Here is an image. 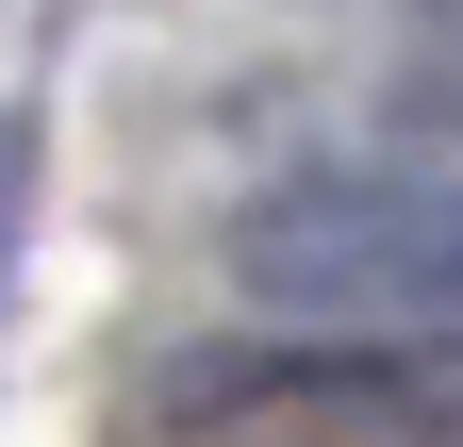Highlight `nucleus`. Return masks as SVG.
<instances>
[{
	"mask_svg": "<svg viewBox=\"0 0 463 447\" xmlns=\"http://www.w3.org/2000/svg\"><path fill=\"white\" fill-rule=\"evenodd\" d=\"M232 282H249L281 331L463 348V166H430V149L281 166V183L232 215Z\"/></svg>",
	"mask_w": 463,
	"mask_h": 447,
	"instance_id": "nucleus-1",
	"label": "nucleus"
},
{
	"mask_svg": "<svg viewBox=\"0 0 463 447\" xmlns=\"http://www.w3.org/2000/svg\"><path fill=\"white\" fill-rule=\"evenodd\" d=\"M183 431H215V447H463V348H364V331L199 348Z\"/></svg>",
	"mask_w": 463,
	"mask_h": 447,
	"instance_id": "nucleus-2",
	"label": "nucleus"
},
{
	"mask_svg": "<svg viewBox=\"0 0 463 447\" xmlns=\"http://www.w3.org/2000/svg\"><path fill=\"white\" fill-rule=\"evenodd\" d=\"M381 149H430V166H463V33H430L414 67L381 83Z\"/></svg>",
	"mask_w": 463,
	"mask_h": 447,
	"instance_id": "nucleus-3",
	"label": "nucleus"
},
{
	"mask_svg": "<svg viewBox=\"0 0 463 447\" xmlns=\"http://www.w3.org/2000/svg\"><path fill=\"white\" fill-rule=\"evenodd\" d=\"M397 17H430V33H463V0H397Z\"/></svg>",
	"mask_w": 463,
	"mask_h": 447,
	"instance_id": "nucleus-4",
	"label": "nucleus"
}]
</instances>
